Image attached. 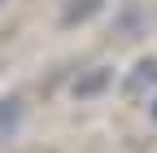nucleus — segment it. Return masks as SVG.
Listing matches in <instances>:
<instances>
[{
	"instance_id": "f257e3e1",
	"label": "nucleus",
	"mask_w": 157,
	"mask_h": 153,
	"mask_svg": "<svg viewBox=\"0 0 157 153\" xmlns=\"http://www.w3.org/2000/svg\"><path fill=\"white\" fill-rule=\"evenodd\" d=\"M26 127V101L17 96V92H9V96H0V144H9L22 136Z\"/></svg>"
},
{
	"instance_id": "f03ea898",
	"label": "nucleus",
	"mask_w": 157,
	"mask_h": 153,
	"mask_svg": "<svg viewBox=\"0 0 157 153\" xmlns=\"http://www.w3.org/2000/svg\"><path fill=\"white\" fill-rule=\"evenodd\" d=\"M105 88H113V66H96L87 74H78V79L70 83V96L74 101H92V96H101Z\"/></svg>"
},
{
	"instance_id": "7ed1b4c3",
	"label": "nucleus",
	"mask_w": 157,
	"mask_h": 153,
	"mask_svg": "<svg viewBox=\"0 0 157 153\" xmlns=\"http://www.w3.org/2000/svg\"><path fill=\"white\" fill-rule=\"evenodd\" d=\"M127 96H144V92H157V57H140L131 66V74L122 79Z\"/></svg>"
},
{
	"instance_id": "20e7f679",
	"label": "nucleus",
	"mask_w": 157,
	"mask_h": 153,
	"mask_svg": "<svg viewBox=\"0 0 157 153\" xmlns=\"http://www.w3.org/2000/svg\"><path fill=\"white\" fill-rule=\"evenodd\" d=\"M105 9V0H66L61 5V18H57V26H78V22H92L96 13Z\"/></svg>"
},
{
	"instance_id": "39448f33",
	"label": "nucleus",
	"mask_w": 157,
	"mask_h": 153,
	"mask_svg": "<svg viewBox=\"0 0 157 153\" xmlns=\"http://www.w3.org/2000/svg\"><path fill=\"white\" fill-rule=\"evenodd\" d=\"M140 5H135V0H127L122 5V22H118V35H127V40H135V35H140Z\"/></svg>"
},
{
	"instance_id": "423d86ee",
	"label": "nucleus",
	"mask_w": 157,
	"mask_h": 153,
	"mask_svg": "<svg viewBox=\"0 0 157 153\" xmlns=\"http://www.w3.org/2000/svg\"><path fill=\"white\" fill-rule=\"evenodd\" d=\"M153 118H157V96H153Z\"/></svg>"
},
{
	"instance_id": "0eeeda50",
	"label": "nucleus",
	"mask_w": 157,
	"mask_h": 153,
	"mask_svg": "<svg viewBox=\"0 0 157 153\" xmlns=\"http://www.w3.org/2000/svg\"><path fill=\"white\" fill-rule=\"evenodd\" d=\"M5 5H9V0H0V13H5Z\"/></svg>"
}]
</instances>
